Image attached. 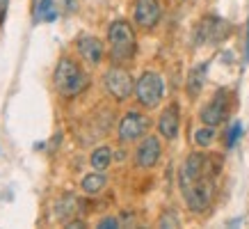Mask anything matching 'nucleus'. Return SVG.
<instances>
[{
    "instance_id": "nucleus-2",
    "label": "nucleus",
    "mask_w": 249,
    "mask_h": 229,
    "mask_svg": "<svg viewBox=\"0 0 249 229\" xmlns=\"http://www.w3.org/2000/svg\"><path fill=\"white\" fill-rule=\"evenodd\" d=\"M107 44H110V57L117 64L128 62L137 51L135 32L126 21H112L107 28Z\"/></svg>"
},
{
    "instance_id": "nucleus-19",
    "label": "nucleus",
    "mask_w": 249,
    "mask_h": 229,
    "mask_svg": "<svg viewBox=\"0 0 249 229\" xmlns=\"http://www.w3.org/2000/svg\"><path fill=\"white\" fill-rule=\"evenodd\" d=\"M240 135H242V124L240 122H235L231 129H229V133H227V147L231 149V147H235V142L240 140Z\"/></svg>"
},
{
    "instance_id": "nucleus-4",
    "label": "nucleus",
    "mask_w": 249,
    "mask_h": 229,
    "mask_svg": "<svg viewBox=\"0 0 249 229\" xmlns=\"http://www.w3.org/2000/svg\"><path fill=\"white\" fill-rule=\"evenodd\" d=\"M162 94H165V83H162V76L156 74V71H144L142 76L137 78L135 83V96L140 101V106L144 108H156L162 101Z\"/></svg>"
},
{
    "instance_id": "nucleus-5",
    "label": "nucleus",
    "mask_w": 249,
    "mask_h": 229,
    "mask_svg": "<svg viewBox=\"0 0 249 229\" xmlns=\"http://www.w3.org/2000/svg\"><path fill=\"white\" fill-rule=\"evenodd\" d=\"M103 85H106L107 94L117 101H126L130 99V94L135 92V83H133V76L124 67H110L103 74Z\"/></svg>"
},
{
    "instance_id": "nucleus-1",
    "label": "nucleus",
    "mask_w": 249,
    "mask_h": 229,
    "mask_svg": "<svg viewBox=\"0 0 249 229\" xmlns=\"http://www.w3.org/2000/svg\"><path fill=\"white\" fill-rule=\"evenodd\" d=\"M53 83H55V90L60 92L62 96H76L80 92L87 87V74H85L80 64L73 62L71 57H62L55 67V74H53Z\"/></svg>"
},
{
    "instance_id": "nucleus-13",
    "label": "nucleus",
    "mask_w": 249,
    "mask_h": 229,
    "mask_svg": "<svg viewBox=\"0 0 249 229\" xmlns=\"http://www.w3.org/2000/svg\"><path fill=\"white\" fill-rule=\"evenodd\" d=\"M206 71H208V62H204V64H199V67H195L190 71V76H188V94L190 96H196L199 92L204 90Z\"/></svg>"
},
{
    "instance_id": "nucleus-9",
    "label": "nucleus",
    "mask_w": 249,
    "mask_h": 229,
    "mask_svg": "<svg viewBox=\"0 0 249 229\" xmlns=\"http://www.w3.org/2000/svg\"><path fill=\"white\" fill-rule=\"evenodd\" d=\"M227 114H229V94H227V90H219L211 99V103L201 110L199 117L208 126H217V124H222L227 119Z\"/></svg>"
},
{
    "instance_id": "nucleus-16",
    "label": "nucleus",
    "mask_w": 249,
    "mask_h": 229,
    "mask_svg": "<svg viewBox=\"0 0 249 229\" xmlns=\"http://www.w3.org/2000/svg\"><path fill=\"white\" fill-rule=\"evenodd\" d=\"M55 19H57V7H55L53 0H39L37 9H35V21L53 23Z\"/></svg>"
},
{
    "instance_id": "nucleus-17",
    "label": "nucleus",
    "mask_w": 249,
    "mask_h": 229,
    "mask_svg": "<svg viewBox=\"0 0 249 229\" xmlns=\"http://www.w3.org/2000/svg\"><path fill=\"white\" fill-rule=\"evenodd\" d=\"M76 206H78V199L73 195H64V197L55 204V215L60 220H69L71 215H76Z\"/></svg>"
},
{
    "instance_id": "nucleus-11",
    "label": "nucleus",
    "mask_w": 249,
    "mask_h": 229,
    "mask_svg": "<svg viewBox=\"0 0 249 229\" xmlns=\"http://www.w3.org/2000/svg\"><path fill=\"white\" fill-rule=\"evenodd\" d=\"M76 46H78L80 57H83L87 64H98V62L103 60V55H106L103 41H101L98 37H91V35H83V37H78Z\"/></svg>"
},
{
    "instance_id": "nucleus-20",
    "label": "nucleus",
    "mask_w": 249,
    "mask_h": 229,
    "mask_svg": "<svg viewBox=\"0 0 249 229\" xmlns=\"http://www.w3.org/2000/svg\"><path fill=\"white\" fill-rule=\"evenodd\" d=\"M158 227H178V218H176V213H172V211H167V213H162V218H160Z\"/></svg>"
},
{
    "instance_id": "nucleus-15",
    "label": "nucleus",
    "mask_w": 249,
    "mask_h": 229,
    "mask_svg": "<svg viewBox=\"0 0 249 229\" xmlns=\"http://www.w3.org/2000/svg\"><path fill=\"white\" fill-rule=\"evenodd\" d=\"M106 183H107L106 174L96 170V172H91V174H87L83 179V191L87 192V195H98V192L106 188Z\"/></svg>"
},
{
    "instance_id": "nucleus-21",
    "label": "nucleus",
    "mask_w": 249,
    "mask_h": 229,
    "mask_svg": "<svg viewBox=\"0 0 249 229\" xmlns=\"http://www.w3.org/2000/svg\"><path fill=\"white\" fill-rule=\"evenodd\" d=\"M98 227L101 229H112V227H119V218H114V215H107L103 220L98 222Z\"/></svg>"
},
{
    "instance_id": "nucleus-18",
    "label": "nucleus",
    "mask_w": 249,
    "mask_h": 229,
    "mask_svg": "<svg viewBox=\"0 0 249 229\" xmlns=\"http://www.w3.org/2000/svg\"><path fill=\"white\" fill-rule=\"evenodd\" d=\"M213 140H215V126H208L204 124L199 131H195V142L199 147H208L213 145Z\"/></svg>"
},
{
    "instance_id": "nucleus-23",
    "label": "nucleus",
    "mask_w": 249,
    "mask_h": 229,
    "mask_svg": "<svg viewBox=\"0 0 249 229\" xmlns=\"http://www.w3.org/2000/svg\"><path fill=\"white\" fill-rule=\"evenodd\" d=\"M7 5H9V0H0V25L5 23V16H7Z\"/></svg>"
},
{
    "instance_id": "nucleus-6",
    "label": "nucleus",
    "mask_w": 249,
    "mask_h": 229,
    "mask_svg": "<svg viewBox=\"0 0 249 229\" xmlns=\"http://www.w3.org/2000/svg\"><path fill=\"white\" fill-rule=\"evenodd\" d=\"M231 32V25L229 21L219 19V16H206L204 21L196 25V44H219L222 39L229 37Z\"/></svg>"
},
{
    "instance_id": "nucleus-10",
    "label": "nucleus",
    "mask_w": 249,
    "mask_h": 229,
    "mask_svg": "<svg viewBox=\"0 0 249 229\" xmlns=\"http://www.w3.org/2000/svg\"><path fill=\"white\" fill-rule=\"evenodd\" d=\"M160 153H162V145H160L158 137L156 135H144L142 140H140L137 149H135V163L140 165V168L149 170L160 160Z\"/></svg>"
},
{
    "instance_id": "nucleus-8",
    "label": "nucleus",
    "mask_w": 249,
    "mask_h": 229,
    "mask_svg": "<svg viewBox=\"0 0 249 229\" xmlns=\"http://www.w3.org/2000/svg\"><path fill=\"white\" fill-rule=\"evenodd\" d=\"M135 23L144 30H151L156 28L162 16V7H160L158 0H135V9H133Z\"/></svg>"
},
{
    "instance_id": "nucleus-14",
    "label": "nucleus",
    "mask_w": 249,
    "mask_h": 229,
    "mask_svg": "<svg viewBox=\"0 0 249 229\" xmlns=\"http://www.w3.org/2000/svg\"><path fill=\"white\" fill-rule=\"evenodd\" d=\"M89 163L94 170L106 172V170L110 168V163H112V149H110V147H98V149H94L89 156Z\"/></svg>"
},
{
    "instance_id": "nucleus-7",
    "label": "nucleus",
    "mask_w": 249,
    "mask_h": 229,
    "mask_svg": "<svg viewBox=\"0 0 249 229\" xmlns=\"http://www.w3.org/2000/svg\"><path fill=\"white\" fill-rule=\"evenodd\" d=\"M146 129H149V119H146L142 113H137V110H128L119 122V140L121 142L142 140Z\"/></svg>"
},
{
    "instance_id": "nucleus-12",
    "label": "nucleus",
    "mask_w": 249,
    "mask_h": 229,
    "mask_svg": "<svg viewBox=\"0 0 249 229\" xmlns=\"http://www.w3.org/2000/svg\"><path fill=\"white\" fill-rule=\"evenodd\" d=\"M158 131L165 140H176V137H178L181 117H178V106H176V103H172L169 108L162 110V114H160V119H158Z\"/></svg>"
},
{
    "instance_id": "nucleus-22",
    "label": "nucleus",
    "mask_w": 249,
    "mask_h": 229,
    "mask_svg": "<svg viewBox=\"0 0 249 229\" xmlns=\"http://www.w3.org/2000/svg\"><path fill=\"white\" fill-rule=\"evenodd\" d=\"M62 7H64V12H76L78 9V0H62Z\"/></svg>"
},
{
    "instance_id": "nucleus-3",
    "label": "nucleus",
    "mask_w": 249,
    "mask_h": 229,
    "mask_svg": "<svg viewBox=\"0 0 249 229\" xmlns=\"http://www.w3.org/2000/svg\"><path fill=\"white\" fill-rule=\"evenodd\" d=\"M183 199L192 213H204L206 209L211 206L213 192H215V183H213V176H201L196 181L183 186Z\"/></svg>"
},
{
    "instance_id": "nucleus-24",
    "label": "nucleus",
    "mask_w": 249,
    "mask_h": 229,
    "mask_svg": "<svg viewBox=\"0 0 249 229\" xmlns=\"http://www.w3.org/2000/svg\"><path fill=\"white\" fill-rule=\"evenodd\" d=\"M245 57L249 60V21H247V53H245Z\"/></svg>"
}]
</instances>
